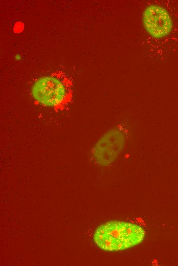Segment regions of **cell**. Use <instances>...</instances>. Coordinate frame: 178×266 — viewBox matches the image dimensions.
<instances>
[{"instance_id": "cell-2", "label": "cell", "mask_w": 178, "mask_h": 266, "mask_svg": "<svg viewBox=\"0 0 178 266\" xmlns=\"http://www.w3.org/2000/svg\"><path fill=\"white\" fill-rule=\"evenodd\" d=\"M72 85L66 75L52 73L36 80L32 86L31 93L35 101L42 105L60 108L72 98Z\"/></svg>"}, {"instance_id": "cell-1", "label": "cell", "mask_w": 178, "mask_h": 266, "mask_svg": "<svg viewBox=\"0 0 178 266\" xmlns=\"http://www.w3.org/2000/svg\"><path fill=\"white\" fill-rule=\"evenodd\" d=\"M145 235L140 226L129 222L110 220L95 230L93 238L101 249L115 252L129 249L141 243Z\"/></svg>"}, {"instance_id": "cell-4", "label": "cell", "mask_w": 178, "mask_h": 266, "mask_svg": "<svg viewBox=\"0 0 178 266\" xmlns=\"http://www.w3.org/2000/svg\"><path fill=\"white\" fill-rule=\"evenodd\" d=\"M143 22L147 32L157 38L166 36L172 28V19L168 11L156 5L146 8L143 14Z\"/></svg>"}, {"instance_id": "cell-3", "label": "cell", "mask_w": 178, "mask_h": 266, "mask_svg": "<svg viewBox=\"0 0 178 266\" xmlns=\"http://www.w3.org/2000/svg\"><path fill=\"white\" fill-rule=\"evenodd\" d=\"M124 137L117 129L106 132L92 149V157L98 164L107 166L114 161L123 149Z\"/></svg>"}]
</instances>
